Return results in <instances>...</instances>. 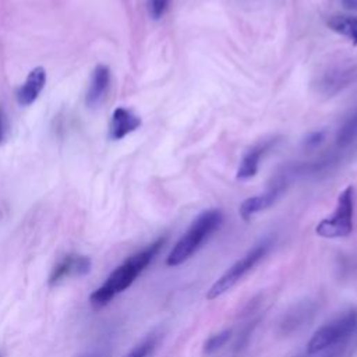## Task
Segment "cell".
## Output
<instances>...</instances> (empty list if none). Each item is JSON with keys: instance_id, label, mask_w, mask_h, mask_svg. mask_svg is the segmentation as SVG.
<instances>
[{"instance_id": "cell-14", "label": "cell", "mask_w": 357, "mask_h": 357, "mask_svg": "<svg viewBox=\"0 0 357 357\" xmlns=\"http://www.w3.org/2000/svg\"><path fill=\"white\" fill-rule=\"evenodd\" d=\"M356 138H357V110L351 116H349L342 124V127L339 128L336 135V144L337 146L344 148L350 145Z\"/></svg>"}, {"instance_id": "cell-21", "label": "cell", "mask_w": 357, "mask_h": 357, "mask_svg": "<svg viewBox=\"0 0 357 357\" xmlns=\"http://www.w3.org/2000/svg\"><path fill=\"white\" fill-rule=\"evenodd\" d=\"M0 357H3V356H1V353H0Z\"/></svg>"}, {"instance_id": "cell-1", "label": "cell", "mask_w": 357, "mask_h": 357, "mask_svg": "<svg viewBox=\"0 0 357 357\" xmlns=\"http://www.w3.org/2000/svg\"><path fill=\"white\" fill-rule=\"evenodd\" d=\"M166 238L160 237L146 248L135 252L128 257L121 265H119L105 280V283L98 287L89 297V301L93 308H102L109 304L113 297L126 289H128L134 280L139 276V273L152 262L156 254L163 247Z\"/></svg>"}, {"instance_id": "cell-12", "label": "cell", "mask_w": 357, "mask_h": 357, "mask_svg": "<svg viewBox=\"0 0 357 357\" xmlns=\"http://www.w3.org/2000/svg\"><path fill=\"white\" fill-rule=\"evenodd\" d=\"M326 25L331 31L350 39L354 45H357V17L331 15L326 20Z\"/></svg>"}, {"instance_id": "cell-3", "label": "cell", "mask_w": 357, "mask_h": 357, "mask_svg": "<svg viewBox=\"0 0 357 357\" xmlns=\"http://www.w3.org/2000/svg\"><path fill=\"white\" fill-rule=\"evenodd\" d=\"M357 333V312L349 311L318 328L307 343L310 356L337 347Z\"/></svg>"}, {"instance_id": "cell-16", "label": "cell", "mask_w": 357, "mask_h": 357, "mask_svg": "<svg viewBox=\"0 0 357 357\" xmlns=\"http://www.w3.org/2000/svg\"><path fill=\"white\" fill-rule=\"evenodd\" d=\"M230 336H231L230 329H225V331H220V332L212 335L204 344V353L205 354L215 353L216 350H219L220 347H223L229 342Z\"/></svg>"}, {"instance_id": "cell-9", "label": "cell", "mask_w": 357, "mask_h": 357, "mask_svg": "<svg viewBox=\"0 0 357 357\" xmlns=\"http://www.w3.org/2000/svg\"><path fill=\"white\" fill-rule=\"evenodd\" d=\"M46 84V70L43 67H35L26 75L25 82L17 92V102L21 106L32 105Z\"/></svg>"}, {"instance_id": "cell-17", "label": "cell", "mask_w": 357, "mask_h": 357, "mask_svg": "<svg viewBox=\"0 0 357 357\" xmlns=\"http://www.w3.org/2000/svg\"><path fill=\"white\" fill-rule=\"evenodd\" d=\"M172 0H148V10L149 15L153 20H160L165 13L167 11Z\"/></svg>"}, {"instance_id": "cell-19", "label": "cell", "mask_w": 357, "mask_h": 357, "mask_svg": "<svg viewBox=\"0 0 357 357\" xmlns=\"http://www.w3.org/2000/svg\"><path fill=\"white\" fill-rule=\"evenodd\" d=\"M6 132H7V123H6V116L3 113V110L0 109V145L3 144L4 138H6Z\"/></svg>"}, {"instance_id": "cell-6", "label": "cell", "mask_w": 357, "mask_h": 357, "mask_svg": "<svg viewBox=\"0 0 357 357\" xmlns=\"http://www.w3.org/2000/svg\"><path fill=\"white\" fill-rule=\"evenodd\" d=\"M92 266L91 258L81 254H67L64 255L52 269L49 276V284L54 286L66 278H79L89 273Z\"/></svg>"}, {"instance_id": "cell-10", "label": "cell", "mask_w": 357, "mask_h": 357, "mask_svg": "<svg viewBox=\"0 0 357 357\" xmlns=\"http://www.w3.org/2000/svg\"><path fill=\"white\" fill-rule=\"evenodd\" d=\"M110 85V70L105 64H98L92 73V78L85 95V103L88 107H95L98 106Z\"/></svg>"}, {"instance_id": "cell-18", "label": "cell", "mask_w": 357, "mask_h": 357, "mask_svg": "<svg viewBox=\"0 0 357 357\" xmlns=\"http://www.w3.org/2000/svg\"><path fill=\"white\" fill-rule=\"evenodd\" d=\"M324 139H325V131H324V130L312 131V132H310V134L305 137L303 145H304L305 148H308V149H314V148H317Z\"/></svg>"}, {"instance_id": "cell-13", "label": "cell", "mask_w": 357, "mask_h": 357, "mask_svg": "<svg viewBox=\"0 0 357 357\" xmlns=\"http://www.w3.org/2000/svg\"><path fill=\"white\" fill-rule=\"evenodd\" d=\"M354 74V70H339L328 73L321 81V89L325 93H335L343 86H346L353 79Z\"/></svg>"}, {"instance_id": "cell-7", "label": "cell", "mask_w": 357, "mask_h": 357, "mask_svg": "<svg viewBox=\"0 0 357 357\" xmlns=\"http://www.w3.org/2000/svg\"><path fill=\"white\" fill-rule=\"evenodd\" d=\"M283 188H284V181L279 180L266 192L244 199L238 208V213H240L241 219L248 222L255 213L269 208L279 198Z\"/></svg>"}, {"instance_id": "cell-2", "label": "cell", "mask_w": 357, "mask_h": 357, "mask_svg": "<svg viewBox=\"0 0 357 357\" xmlns=\"http://www.w3.org/2000/svg\"><path fill=\"white\" fill-rule=\"evenodd\" d=\"M222 222L223 215L219 209H208L199 213L169 252L166 265L177 266L185 262L222 226Z\"/></svg>"}, {"instance_id": "cell-5", "label": "cell", "mask_w": 357, "mask_h": 357, "mask_svg": "<svg viewBox=\"0 0 357 357\" xmlns=\"http://www.w3.org/2000/svg\"><path fill=\"white\" fill-rule=\"evenodd\" d=\"M269 250V241H262L252 247L244 257H241L238 261H236L215 283L208 289L205 297L206 300H215L219 296L229 291L234 284L240 282V279L250 272L259 259L265 257V254Z\"/></svg>"}, {"instance_id": "cell-20", "label": "cell", "mask_w": 357, "mask_h": 357, "mask_svg": "<svg viewBox=\"0 0 357 357\" xmlns=\"http://www.w3.org/2000/svg\"><path fill=\"white\" fill-rule=\"evenodd\" d=\"M340 4L347 8V10H353L357 11V0H339Z\"/></svg>"}, {"instance_id": "cell-8", "label": "cell", "mask_w": 357, "mask_h": 357, "mask_svg": "<svg viewBox=\"0 0 357 357\" xmlns=\"http://www.w3.org/2000/svg\"><path fill=\"white\" fill-rule=\"evenodd\" d=\"M141 117L132 110L119 106L113 110L110 124H109V137L112 139H121L130 132L135 131L141 126Z\"/></svg>"}, {"instance_id": "cell-11", "label": "cell", "mask_w": 357, "mask_h": 357, "mask_svg": "<svg viewBox=\"0 0 357 357\" xmlns=\"http://www.w3.org/2000/svg\"><path fill=\"white\" fill-rule=\"evenodd\" d=\"M278 139L271 138L266 141H262L257 145H254L241 159L238 170H237V178L238 180H248L251 177H254L258 172V166H259V160L261 158L275 145Z\"/></svg>"}, {"instance_id": "cell-4", "label": "cell", "mask_w": 357, "mask_h": 357, "mask_svg": "<svg viewBox=\"0 0 357 357\" xmlns=\"http://www.w3.org/2000/svg\"><path fill=\"white\" fill-rule=\"evenodd\" d=\"M356 191L353 185L346 187L337 197V204L333 213L322 219L315 233L324 238H339L347 237L353 231V216H354Z\"/></svg>"}, {"instance_id": "cell-15", "label": "cell", "mask_w": 357, "mask_h": 357, "mask_svg": "<svg viewBox=\"0 0 357 357\" xmlns=\"http://www.w3.org/2000/svg\"><path fill=\"white\" fill-rule=\"evenodd\" d=\"M156 342L158 337L155 335H149L142 342L135 344L130 351H127L123 357H148L153 351Z\"/></svg>"}]
</instances>
